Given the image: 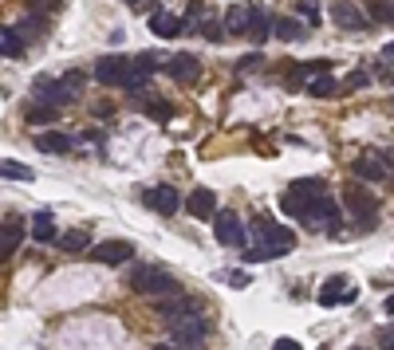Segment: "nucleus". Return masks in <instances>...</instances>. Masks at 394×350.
I'll list each match as a JSON object with an SVG mask.
<instances>
[{"mask_svg": "<svg viewBox=\"0 0 394 350\" xmlns=\"http://www.w3.org/2000/svg\"><path fill=\"white\" fill-rule=\"evenodd\" d=\"M252 244L245 248V264H260V260H272V256H284L296 248V232L276 225L272 217H257L252 220Z\"/></svg>", "mask_w": 394, "mask_h": 350, "instance_id": "obj_1", "label": "nucleus"}, {"mask_svg": "<svg viewBox=\"0 0 394 350\" xmlns=\"http://www.w3.org/2000/svg\"><path fill=\"white\" fill-rule=\"evenodd\" d=\"M83 83L87 75L83 71H67V75H40L32 83V95L48 107H71L75 98L83 95Z\"/></svg>", "mask_w": 394, "mask_h": 350, "instance_id": "obj_2", "label": "nucleus"}, {"mask_svg": "<svg viewBox=\"0 0 394 350\" xmlns=\"http://www.w3.org/2000/svg\"><path fill=\"white\" fill-rule=\"evenodd\" d=\"M130 288H135L138 295H150L154 303L182 295V283H178L166 268H158V264H135V268H130Z\"/></svg>", "mask_w": 394, "mask_h": 350, "instance_id": "obj_3", "label": "nucleus"}, {"mask_svg": "<svg viewBox=\"0 0 394 350\" xmlns=\"http://www.w3.org/2000/svg\"><path fill=\"white\" fill-rule=\"evenodd\" d=\"M343 209H347V217H351V225H355L359 232H370L379 225V201H375L363 185H347L343 189Z\"/></svg>", "mask_w": 394, "mask_h": 350, "instance_id": "obj_4", "label": "nucleus"}, {"mask_svg": "<svg viewBox=\"0 0 394 350\" xmlns=\"http://www.w3.org/2000/svg\"><path fill=\"white\" fill-rule=\"evenodd\" d=\"M323 177H296L292 185H288V193L280 197V209L288 213V217H304V209L316 201V197H323Z\"/></svg>", "mask_w": 394, "mask_h": 350, "instance_id": "obj_5", "label": "nucleus"}, {"mask_svg": "<svg viewBox=\"0 0 394 350\" xmlns=\"http://www.w3.org/2000/svg\"><path fill=\"white\" fill-rule=\"evenodd\" d=\"M166 323H170L173 338H178V347H185V350H189V347H201V342L209 338V323L197 315V307H194V311H182V315H170Z\"/></svg>", "mask_w": 394, "mask_h": 350, "instance_id": "obj_6", "label": "nucleus"}, {"mask_svg": "<svg viewBox=\"0 0 394 350\" xmlns=\"http://www.w3.org/2000/svg\"><path fill=\"white\" fill-rule=\"evenodd\" d=\"M304 225L308 229H316V232H339V220H343V209H339V201H332V197L323 193V197H316L308 209H304Z\"/></svg>", "mask_w": 394, "mask_h": 350, "instance_id": "obj_7", "label": "nucleus"}, {"mask_svg": "<svg viewBox=\"0 0 394 350\" xmlns=\"http://www.w3.org/2000/svg\"><path fill=\"white\" fill-rule=\"evenodd\" d=\"M213 236H217V244H225V248H245V225H241V217H237L233 209H221V213H217Z\"/></svg>", "mask_w": 394, "mask_h": 350, "instance_id": "obj_8", "label": "nucleus"}, {"mask_svg": "<svg viewBox=\"0 0 394 350\" xmlns=\"http://www.w3.org/2000/svg\"><path fill=\"white\" fill-rule=\"evenodd\" d=\"M316 299H320V307H343V303H355L359 299V288H355V283H347V276H332L320 288Z\"/></svg>", "mask_w": 394, "mask_h": 350, "instance_id": "obj_9", "label": "nucleus"}, {"mask_svg": "<svg viewBox=\"0 0 394 350\" xmlns=\"http://www.w3.org/2000/svg\"><path fill=\"white\" fill-rule=\"evenodd\" d=\"M142 201H146L150 213H162V217H173V213L182 209V193H178L173 185H154V189L142 193Z\"/></svg>", "mask_w": 394, "mask_h": 350, "instance_id": "obj_10", "label": "nucleus"}, {"mask_svg": "<svg viewBox=\"0 0 394 350\" xmlns=\"http://www.w3.org/2000/svg\"><path fill=\"white\" fill-rule=\"evenodd\" d=\"M126 71H130V60H126V55H103V60H95V79L103 87H123Z\"/></svg>", "mask_w": 394, "mask_h": 350, "instance_id": "obj_11", "label": "nucleus"}, {"mask_svg": "<svg viewBox=\"0 0 394 350\" xmlns=\"http://www.w3.org/2000/svg\"><path fill=\"white\" fill-rule=\"evenodd\" d=\"M95 256V264H126V260H135V244L130 240H103L91 248Z\"/></svg>", "mask_w": 394, "mask_h": 350, "instance_id": "obj_12", "label": "nucleus"}, {"mask_svg": "<svg viewBox=\"0 0 394 350\" xmlns=\"http://www.w3.org/2000/svg\"><path fill=\"white\" fill-rule=\"evenodd\" d=\"M166 71H170L178 83H197V79H201V63H197V55H189V51H178V55L166 63Z\"/></svg>", "mask_w": 394, "mask_h": 350, "instance_id": "obj_13", "label": "nucleus"}, {"mask_svg": "<svg viewBox=\"0 0 394 350\" xmlns=\"http://www.w3.org/2000/svg\"><path fill=\"white\" fill-rule=\"evenodd\" d=\"M351 169H355V177H363V182H386V177H391V173H386V166H382L379 150H370V154H359Z\"/></svg>", "mask_w": 394, "mask_h": 350, "instance_id": "obj_14", "label": "nucleus"}, {"mask_svg": "<svg viewBox=\"0 0 394 350\" xmlns=\"http://www.w3.org/2000/svg\"><path fill=\"white\" fill-rule=\"evenodd\" d=\"M332 20L339 28H347V32H359V28H367V16L359 12L351 0H335L332 4Z\"/></svg>", "mask_w": 394, "mask_h": 350, "instance_id": "obj_15", "label": "nucleus"}, {"mask_svg": "<svg viewBox=\"0 0 394 350\" xmlns=\"http://www.w3.org/2000/svg\"><path fill=\"white\" fill-rule=\"evenodd\" d=\"M185 205H189V217H197V220L217 217V197H213V189H194Z\"/></svg>", "mask_w": 394, "mask_h": 350, "instance_id": "obj_16", "label": "nucleus"}, {"mask_svg": "<svg viewBox=\"0 0 394 350\" xmlns=\"http://www.w3.org/2000/svg\"><path fill=\"white\" fill-rule=\"evenodd\" d=\"M268 32H272L268 12H264L260 4H248V28H245V36L252 40V44H264V40H268Z\"/></svg>", "mask_w": 394, "mask_h": 350, "instance_id": "obj_17", "label": "nucleus"}, {"mask_svg": "<svg viewBox=\"0 0 394 350\" xmlns=\"http://www.w3.org/2000/svg\"><path fill=\"white\" fill-rule=\"evenodd\" d=\"M150 32H154V36H162V40H173V36H182V20H178V16L173 12H154L150 16Z\"/></svg>", "mask_w": 394, "mask_h": 350, "instance_id": "obj_18", "label": "nucleus"}, {"mask_svg": "<svg viewBox=\"0 0 394 350\" xmlns=\"http://www.w3.org/2000/svg\"><path fill=\"white\" fill-rule=\"evenodd\" d=\"M20 240H24V229H20V225H4V229H0V264L20 248Z\"/></svg>", "mask_w": 394, "mask_h": 350, "instance_id": "obj_19", "label": "nucleus"}, {"mask_svg": "<svg viewBox=\"0 0 394 350\" xmlns=\"http://www.w3.org/2000/svg\"><path fill=\"white\" fill-rule=\"evenodd\" d=\"M36 146L44 150V154H67V150H71L75 142L67 138V134H55V130H51V134H40Z\"/></svg>", "mask_w": 394, "mask_h": 350, "instance_id": "obj_20", "label": "nucleus"}, {"mask_svg": "<svg viewBox=\"0 0 394 350\" xmlns=\"http://www.w3.org/2000/svg\"><path fill=\"white\" fill-rule=\"evenodd\" d=\"M0 55H8V60H20V55H24V40H20V32L0 28Z\"/></svg>", "mask_w": 394, "mask_h": 350, "instance_id": "obj_21", "label": "nucleus"}, {"mask_svg": "<svg viewBox=\"0 0 394 350\" xmlns=\"http://www.w3.org/2000/svg\"><path fill=\"white\" fill-rule=\"evenodd\" d=\"M55 244H60L63 252H83V248H91V232L71 229V232H63V236H55Z\"/></svg>", "mask_w": 394, "mask_h": 350, "instance_id": "obj_22", "label": "nucleus"}, {"mask_svg": "<svg viewBox=\"0 0 394 350\" xmlns=\"http://www.w3.org/2000/svg\"><path fill=\"white\" fill-rule=\"evenodd\" d=\"M24 119L32 122V126H51V122L60 119V107H48V103H36V107L24 110Z\"/></svg>", "mask_w": 394, "mask_h": 350, "instance_id": "obj_23", "label": "nucleus"}, {"mask_svg": "<svg viewBox=\"0 0 394 350\" xmlns=\"http://www.w3.org/2000/svg\"><path fill=\"white\" fill-rule=\"evenodd\" d=\"M272 36L276 40H300L304 36V24L292 20V16H280V20H272Z\"/></svg>", "mask_w": 394, "mask_h": 350, "instance_id": "obj_24", "label": "nucleus"}, {"mask_svg": "<svg viewBox=\"0 0 394 350\" xmlns=\"http://www.w3.org/2000/svg\"><path fill=\"white\" fill-rule=\"evenodd\" d=\"M0 177H8V182H32L36 173L28 166H20V161H12V157H0Z\"/></svg>", "mask_w": 394, "mask_h": 350, "instance_id": "obj_25", "label": "nucleus"}, {"mask_svg": "<svg viewBox=\"0 0 394 350\" xmlns=\"http://www.w3.org/2000/svg\"><path fill=\"white\" fill-rule=\"evenodd\" d=\"M32 236L36 240H55V220H51V213H36L32 217Z\"/></svg>", "mask_w": 394, "mask_h": 350, "instance_id": "obj_26", "label": "nucleus"}, {"mask_svg": "<svg viewBox=\"0 0 394 350\" xmlns=\"http://www.w3.org/2000/svg\"><path fill=\"white\" fill-rule=\"evenodd\" d=\"M335 91H339V83H335L332 75H316V79H308V95H316V98H332Z\"/></svg>", "mask_w": 394, "mask_h": 350, "instance_id": "obj_27", "label": "nucleus"}, {"mask_svg": "<svg viewBox=\"0 0 394 350\" xmlns=\"http://www.w3.org/2000/svg\"><path fill=\"white\" fill-rule=\"evenodd\" d=\"M248 28V8H229L225 16V32H245Z\"/></svg>", "mask_w": 394, "mask_h": 350, "instance_id": "obj_28", "label": "nucleus"}, {"mask_svg": "<svg viewBox=\"0 0 394 350\" xmlns=\"http://www.w3.org/2000/svg\"><path fill=\"white\" fill-rule=\"evenodd\" d=\"M146 114H150L154 122H170V119H173V107H170V103H150Z\"/></svg>", "mask_w": 394, "mask_h": 350, "instance_id": "obj_29", "label": "nucleus"}, {"mask_svg": "<svg viewBox=\"0 0 394 350\" xmlns=\"http://www.w3.org/2000/svg\"><path fill=\"white\" fill-rule=\"evenodd\" d=\"M296 12L304 16L308 24H320V4H316V0H300V8H296Z\"/></svg>", "mask_w": 394, "mask_h": 350, "instance_id": "obj_30", "label": "nucleus"}, {"mask_svg": "<svg viewBox=\"0 0 394 350\" xmlns=\"http://www.w3.org/2000/svg\"><path fill=\"white\" fill-rule=\"evenodd\" d=\"M60 8V0H28V12H40V16H48Z\"/></svg>", "mask_w": 394, "mask_h": 350, "instance_id": "obj_31", "label": "nucleus"}, {"mask_svg": "<svg viewBox=\"0 0 394 350\" xmlns=\"http://www.w3.org/2000/svg\"><path fill=\"white\" fill-rule=\"evenodd\" d=\"M201 32H205V40H213V44H217V40L225 36V24H217V20H209V24H201Z\"/></svg>", "mask_w": 394, "mask_h": 350, "instance_id": "obj_32", "label": "nucleus"}, {"mask_svg": "<svg viewBox=\"0 0 394 350\" xmlns=\"http://www.w3.org/2000/svg\"><path fill=\"white\" fill-rule=\"evenodd\" d=\"M379 347L382 350H394V326H382V331H379Z\"/></svg>", "mask_w": 394, "mask_h": 350, "instance_id": "obj_33", "label": "nucleus"}, {"mask_svg": "<svg viewBox=\"0 0 394 350\" xmlns=\"http://www.w3.org/2000/svg\"><path fill=\"white\" fill-rule=\"evenodd\" d=\"M272 350H304V347H300L296 338H276V342H272Z\"/></svg>", "mask_w": 394, "mask_h": 350, "instance_id": "obj_34", "label": "nucleus"}, {"mask_svg": "<svg viewBox=\"0 0 394 350\" xmlns=\"http://www.w3.org/2000/svg\"><path fill=\"white\" fill-rule=\"evenodd\" d=\"M379 157H382V166H386V173L394 177V150H379Z\"/></svg>", "mask_w": 394, "mask_h": 350, "instance_id": "obj_35", "label": "nucleus"}, {"mask_svg": "<svg viewBox=\"0 0 394 350\" xmlns=\"http://www.w3.org/2000/svg\"><path fill=\"white\" fill-rule=\"evenodd\" d=\"M257 63H260V55L252 51V55H245V60L237 63V71H248V67H257Z\"/></svg>", "mask_w": 394, "mask_h": 350, "instance_id": "obj_36", "label": "nucleus"}, {"mask_svg": "<svg viewBox=\"0 0 394 350\" xmlns=\"http://www.w3.org/2000/svg\"><path fill=\"white\" fill-rule=\"evenodd\" d=\"M367 83H370V79H367V71H355L351 79H347V87H367Z\"/></svg>", "mask_w": 394, "mask_h": 350, "instance_id": "obj_37", "label": "nucleus"}, {"mask_svg": "<svg viewBox=\"0 0 394 350\" xmlns=\"http://www.w3.org/2000/svg\"><path fill=\"white\" fill-rule=\"evenodd\" d=\"M229 283H233V288H245L248 276H245V272H229Z\"/></svg>", "mask_w": 394, "mask_h": 350, "instance_id": "obj_38", "label": "nucleus"}, {"mask_svg": "<svg viewBox=\"0 0 394 350\" xmlns=\"http://www.w3.org/2000/svg\"><path fill=\"white\" fill-rule=\"evenodd\" d=\"M382 311H386V315H394V295H391L386 303H382Z\"/></svg>", "mask_w": 394, "mask_h": 350, "instance_id": "obj_39", "label": "nucleus"}, {"mask_svg": "<svg viewBox=\"0 0 394 350\" xmlns=\"http://www.w3.org/2000/svg\"><path fill=\"white\" fill-rule=\"evenodd\" d=\"M386 55H394V40H391V44H386Z\"/></svg>", "mask_w": 394, "mask_h": 350, "instance_id": "obj_40", "label": "nucleus"}, {"mask_svg": "<svg viewBox=\"0 0 394 350\" xmlns=\"http://www.w3.org/2000/svg\"><path fill=\"white\" fill-rule=\"evenodd\" d=\"M154 350H178V347H154ZM182 350H185V347H182Z\"/></svg>", "mask_w": 394, "mask_h": 350, "instance_id": "obj_41", "label": "nucleus"}, {"mask_svg": "<svg viewBox=\"0 0 394 350\" xmlns=\"http://www.w3.org/2000/svg\"><path fill=\"white\" fill-rule=\"evenodd\" d=\"M351 350H367V347H351Z\"/></svg>", "mask_w": 394, "mask_h": 350, "instance_id": "obj_42", "label": "nucleus"}]
</instances>
